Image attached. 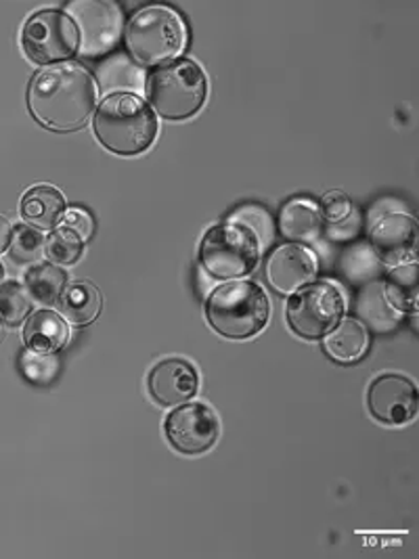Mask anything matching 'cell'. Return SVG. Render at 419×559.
<instances>
[{"label": "cell", "mask_w": 419, "mask_h": 559, "mask_svg": "<svg viewBox=\"0 0 419 559\" xmlns=\"http://www.w3.org/2000/svg\"><path fill=\"white\" fill-rule=\"evenodd\" d=\"M27 103L40 124L72 132L88 122L97 105V84L76 63H57L34 76Z\"/></svg>", "instance_id": "cell-1"}, {"label": "cell", "mask_w": 419, "mask_h": 559, "mask_svg": "<svg viewBox=\"0 0 419 559\" xmlns=\"http://www.w3.org/2000/svg\"><path fill=\"white\" fill-rule=\"evenodd\" d=\"M95 134L109 152L136 155L156 141L152 109L131 93H113L95 114Z\"/></svg>", "instance_id": "cell-2"}, {"label": "cell", "mask_w": 419, "mask_h": 559, "mask_svg": "<svg viewBox=\"0 0 419 559\" xmlns=\"http://www.w3.org/2000/svg\"><path fill=\"white\" fill-rule=\"evenodd\" d=\"M210 325L225 337L243 340L264 330L271 302L259 283L234 281L212 292L206 305Z\"/></svg>", "instance_id": "cell-3"}, {"label": "cell", "mask_w": 419, "mask_h": 559, "mask_svg": "<svg viewBox=\"0 0 419 559\" xmlns=\"http://www.w3.org/2000/svg\"><path fill=\"white\" fill-rule=\"evenodd\" d=\"M145 95L159 116L184 120L206 103L208 82L197 63L181 59L152 72L145 82Z\"/></svg>", "instance_id": "cell-4"}, {"label": "cell", "mask_w": 419, "mask_h": 559, "mask_svg": "<svg viewBox=\"0 0 419 559\" xmlns=\"http://www.w3.org/2000/svg\"><path fill=\"white\" fill-rule=\"evenodd\" d=\"M187 45V27L170 7H145L127 26V47L143 66H161L181 55Z\"/></svg>", "instance_id": "cell-5"}, {"label": "cell", "mask_w": 419, "mask_h": 559, "mask_svg": "<svg viewBox=\"0 0 419 559\" xmlns=\"http://www.w3.org/2000/svg\"><path fill=\"white\" fill-rule=\"evenodd\" d=\"M204 269L216 280H239L250 275L261 258V246L252 230L241 225H218L204 235L200 246Z\"/></svg>", "instance_id": "cell-6"}, {"label": "cell", "mask_w": 419, "mask_h": 559, "mask_svg": "<svg viewBox=\"0 0 419 559\" xmlns=\"http://www.w3.org/2000/svg\"><path fill=\"white\" fill-rule=\"evenodd\" d=\"M344 314V296L340 287L321 281L302 287L288 300V323L302 337L319 340L340 323Z\"/></svg>", "instance_id": "cell-7"}, {"label": "cell", "mask_w": 419, "mask_h": 559, "mask_svg": "<svg viewBox=\"0 0 419 559\" xmlns=\"http://www.w3.org/2000/svg\"><path fill=\"white\" fill-rule=\"evenodd\" d=\"M22 47L27 59H32L34 63L47 66L65 61L79 51V27L63 11H38L24 26Z\"/></svg>", "instance_id": "cell-8"}, {"label": "cell", "mask_w": 419, "mask_h": 559, "mask_svg": "<svg viewBox=\"0 0 419 559\" xmlns=\"http://www.w3.org/2000/svg\"><path fill=\"white\" fill-rule=\"evenodd\" d=\"M65 15L80 29L79 51L84 57H101L118 47L122 36V9L109 0H76L65 7Z\"/></svg>", "instance_id": "cell-9"}, {"label": "cell", "mask_w": 419, "mask_h": 559, "mask_svg": "<svg viewBox=\"0 0 419 559\" xmlns=\"http://www.w3.org/2000/svg\"><path fill=\"white\" fill-rule=\"evenodd\" d=\"M164 428L172 447L184 455L206 453L214 447L220 432L214 411L202 403H191L172 411Z\"/></svg>", "instance_id": "cell-10"}, {"label": "cell", "mask_w": 419, "mask_h": 559, "mask_svg": "<svg viewBox=\"0 0 419 559\" xmlns=\"http://www.w3.org/2000/svg\"><path fill=\"white\" fill-rule=\"evenodd\" d=\"M367 405L386 426H405L418 413V390L411 380L388 373L369 385Z\"/></svg>", "instance_id": "cell-11"}, {"label": "cell", "mask_w": 419, "mask_h": 559, "mask_svg": "<svg viewBox=\"0 0 419 559\" xmlns=\"http://www.w3.org/2000/svg\"><path fill=\"white\" fill-rule=\"evenodd\" d=\"M371 243L386 264H407L416 255L418 223L400 212L386 214L371 227Z\"/></svg>", "instance_id": "cell-12"}, {"label": "cell", "mask_w": 419, "mask_h": 559, "mask_svg": "<svg viewBox=\"0 0 419 559\" xmlns=\"http://www.w3.org/2000/svg\"><path fill=\"white\" fill-rule=\"evenodd\" d=\"M266 277L279 294H294L316 277V258L302 246H282L266 260Z\"/></svg>", "instance_id": "cell-13"}, {"label": "cell", "mask_w": 419, "mask_h": 559, "mask_svg": "<svg viewBox=\"0 0 419 559\" xmlns=\"http://www.w3.org/2000/svg\"><path fill=\"white\" fill-rule=\"evenodd\" d=\"M147 382L157 403L168 407L181 405L197 392V373L181 358H168L157 362Z\"/></svg>", "instance_id": "cell-14"}, {"label": "cell", "mask_w": 419, "mask_h": 559, "mask_svg": "<svg viewBox=\"0 0 419 559\" xmlns=\"http://www.w3.org/2000/svg\"><path fill=\"white\" fill-rule=\"evenodd\" d=\"M70 331L65 321L52 310H38L27 319L24 340L27 350L52 355L65 346Z\"/></svg>", "instance_id": "cell-15"}, {"label": "cell", "mask_w": 419, "mask_h": 559, "mask_svg": "<svg viewBox=\"0 0 419 559\" xmlns=\"http://www.w3.org/2000/svg\"><path fill=\"white\" fill-rule=\"evenodd\" d=\"M282 233L298 243H314L323 233V218L319 205L309 200H291L284 205L279 216Z\"/></svg>", "instance_id": "cell-16"}, {"label": "cell", "mask_w": 419, "mask_h": 559, "mask_svg": "<svg viewBox=\"0 0 419 559\" xmlns=\"http://www.w3.org/2000/svg\"><path fill=\"white\" fill-rule=\"evenodd\" d=\"M22 214L34 229L51 230L65 214V200L55 187H34L22 200Z\"/></svg>", "instance_id": "cell-17"}, {"label": "cell", "mask_w": 419, "mask_h": 559, "mask_svg": "<svg viewBox=\"0 0 419 559\" xmlns=\"http://www.w3.org/2000/svg\"><path fill=\"white\" fill-rule=\"evenodd\" d=\"M59 310L72 325H88L101 310V296L88 281H74L65 285L59 298Z\"/></svg>", "instance_id": "cell-18"}, {"label": "cell", "mask_w": 419, "mask_h": 559, "mask_svg": "<svg viewBox=\"0 0 419 559\" xmlns=\"http://www.w3.org/2000/svg\"><path fill=\"white\" fill-rule=\"evenodd\" d=\"M325 350L338 362H357L369 350V331L357 319H344L327 335Z\"/></svg>", "instance_id": "cell-19"}, {"label": "cell", "mask_w": 419, "mask_h": 559, "mask_svg": "<svg viewBox=\"0 0 419 559\" xmlns=\"http://www.w3.org/2000/svg\"><path fill=\"white\" fill-rule=\"evenodd\" d=\"M65 285H68L65 271L55 264L34 266L26 275L27 294L32 296V300H36L40 305H57Z\"/></svg>", "instance_id": "cell-20"}, {"label": "cell", "mask_w": 419, "mask_h": 559, "mask_svg": "<svg viewBox=\"0 0 419 559\" xmlns=\"http://www.w3.org/2000/svg\"><path fill=\"white\" fill-rule=\"evenodd\" d=\"M386 298L391 300V305L403 312V310H411L416 312V302H418V277H416V264H400L394 266L391 273V281L384 287Z\"/></svg>", "instance_id": "cell-21"}, {"label": "cell", "mask_w": 419, "mask_h": 559, "mask_svg": "<svg viewBox=\"0 0 419 559\" xmlns=\"http://www.w3.org/2000/svg\"><path fill=\"white\" fill-rule=\"evenodd\" d=\"M32 310V296L26 287L17 281H9L0 285V319L17 325L24 321Z\"/></svg>", "instance_id": "cell-22"}, {"label": "cell", "mask_w": 419, "mask_h": 559, "mask_svg": "<svg viewBox=\"0 0 419 559\" xmlns=\"http://www.w3.org/2000/svg\"><path fill=\"white\" fill-rule=\"evenodd\" d=\"M84 250V241L80 239L74 230L68 227H59L52 230L45 243V254L51 260L52 264H74L79 262L80 255Z\"/></svg>", "instance_id": "cell-23"}, {"label": "cell", "mask_w": 419, "mask_h": 559, "mask_svg": "<svg viewBox=\"0 0 419 559\" xmlns=\"http://www.w3.org/2000/svg\"><path fill=\"white\" fill-rule=\"evenodd\" d=\"M20 369H22L27 382L36 383V385H47L59 373V360L52 355H47V353L26 350L20 358Z\"/></svg>", "instance_id": "cell-24"}, {"label": "cell", "mask_w": 419, "mask_h": 559, "mask_svg": "<svg viewBox=\"0 0 419 559\" xmlns=\"http://www.w3.org/2000/svg\"><path fill=\"white\" fill-rule=\"evenodd\" d=\"M9 248L13 260L22 264H32L45 254V239L34 227H17Z\"/></svg>", "instance_id": "cell-25"}, {"label": "cell", "mask_w": 419, "mask_h": 559, "mask_svg": "<svg viewBox=\"0 0 419 559\" xmlns=\"http://www.w3.org/2000/svg\"><path fill=\"white\" fill-rule=\"evenodd\" d=\"M234 225H241L246 229H252V235L256 237L259 246H266L273 241V227L268 214L261 207H243L231 218Z\"/></svg>", "instance_id": "cell-26"}, {"label": "cell", "mask_w": 419, "mask_h": 559, "mask_svg": "<svg viewBox=\"0 0 419 559\" xmlns=\"http://www.w3.org/2000/svg\"><path fill=\"white\" fill-rule=\"evenodd\" d=\"M319 212H321V218L336 225V223H342L350 216V202L342 191H332L323 198Z\"/></svg>", "instance_id": "cell-27"}, {"label": "cell", "mask_w": 419, "mask_h": 559, "mask_svg": "<svg viewBox=\"0 0 419 559\" xmlns=\"http://www.w3.org/2000/svg\"><path fill=\"white\" fill-rule=\"evenodd\" d=\"M63 227L74 230L82 241H88L93 237L95 223H93L91 214L84 210H68V214L63 218Z\"/></svg>", "instance_id": "cell-28"}, {"label": "cell", "mask_w": 419, "mask_h": 559, "mask_svg": "<svg viewBox=\"0 0 419 559\" xmlns=\"http://www.w3.org/2000/svg\"><path fill=\"white\" fill-rule=\"evenodd\" d=\"M11 239H13V227L4 216H0V254L11 246Z\"/></svg>", "instance_id": "cell-29"}, {"label": "cell", "mask_w": 419, "mask_h": 559, "mask_svg": "<svg viewBox=\"0 0 419 559\" xmlns=\"http://www.w3.org/2000/svg\"><path fill=\"white\" fill-rule=\"evenodd\" d=\"M2 337H4V325H2V321H0V342H2Z\"/></svg>", "instance_id": "cell-30"}, {"label": "cell", "mask_w": 419, "mask_h": 559, "mask_svg": "<svg viewBox=\"0 0 419 559\" xmlns=\"http://www.w3.org/2000/svg\"><path fill=\"white\" fill-rule=\"evenodd\" d=\"M2 275H4V271H2V264H0V281H2Z\"/></svg>", "instance_id": "cell-31"}]
</instances>
